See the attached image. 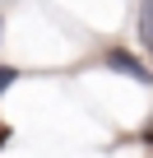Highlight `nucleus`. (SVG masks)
Returning a JSON list of instances; mask_svg holds the SVG:
<instances>
[{"mask_svg":"<svg viewBox=\"0 0 153 158\" xmlns=\"http://www.w3.org/2000/svg\"><path fill=\"white\" fill-rule=\"evenodd\" d=\"M107 65H111V70H121V74H130L135 84H153V70H148L139 56H130L125 47H111V51H107Z\"/></svg>","mask_w":153,"mask_h":158,"instance_id":"1","label":"nucleus"},{"mask_svg":"<svg viewBox=\"0 0 153 158\" xmlns=\"http://www.w3.org/2000/svg\"><path fill=\"white\" fill-rule=\"evenodd\" d=\"M5 139H10V126H5V121H0V144H5Z\"/></svg>","mask_w":153,"mask_h":158,"instance_id":"4","label":"nucleus"},{"mask_svg":"<svg viewBox=\"0 0 153 158\" xmlns=\"http://www.w3.org/2000/svg\"><path fill=\"white\" fill-rule=\"evenodd\" d=\"M14 79H19V70H14V65H0V93H5Z\"/></svg>","mask_w":153,"mask_h":158,"instance_id":"3","label":"nucleus"},{"mask_svg":"<svg viewBox=\"0 0 153 158\" xmlns=\"http://www.w3.org/2000/svg\"><path fill=\"white\" fill-rule=\"evenodd\" d=\"M139 42L153 51V0H139Z\"/></svg>","mask_w":153,"mask_h":158,"instance_id":"2","label":"nucleus"},{"mask_svg":"<svg viewBox=\"0 0 153 158\" xmlns=\"http://www.w3.org/2000/svg\"><path fill=\"white\" fill-rule=\"evenodd\" d=\"M0 37H5V19H0Z\"/></svg>","mask_w":153,"mask_h":158,"instance_id":"6","label":"nucleus"},{"mask_svg":"<svg viewBox=\"0 0 153 158\" xmlns=\"http://www.w3.org/2000/svg\"><path fill=\"white\" fill-rule=\"evenodd\" d=\"M144 139H148V144H153V126H148V130H144Z\"/></svg>","mask_w":153,"mask_h":158,"instance_id":"5","label":"nucleus"}]
</instances>
